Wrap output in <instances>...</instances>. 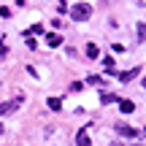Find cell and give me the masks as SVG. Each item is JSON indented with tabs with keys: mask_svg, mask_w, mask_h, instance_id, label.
Segmentation results:
<instances>
[{
	"mask_svg": "<svg viewBox=\"0 0 146 146\" xmlns=\"http://www.w3.org/2000/svg\"><path fill=\"white\" fill-rule=\"evenodd\" d=\"M70 16H73L76 22H87L89 16H92V5H89V3H76V5L70 8Z\"/></svg>",
	"mask_w": 146,
	"mask_h": 146,
	"instance_id": "6da1fadb",
	"label": "cell"
},
{
	"mask_svg": "<svg viewBox=\"0 0 146 146\" xmlns=\"http://www.w3.org/2000/svg\"><path fill=\"white\" fill-rule=\"evenodd\" d=\"M19 106H22V100H8V103H0V116H8V114H14V111H19Z\"/></svg>",
	"mask_w": 146,
	"mask_h": 146,
	"instance_id": "7a4b0ae2",
	"label": "cell"
},
{
	"mask_svg": "<svg viewBox=\"0 0 146 146\" xmlns=\"http://www.w3.org/2000/svg\"><path fill=\"white\" fill-rule=\"evenodd\" d=\"M116 133L125 135V138H138L141 135V130H138V127H130V125H116Z\"/></svg>",
	"mask_w": 146,
	"mask_h": 146,
	"instance_id": "3957f363",
	"label": "cell"
},
{
	"mask_svg": "<svg viewBox=\"0 0 146 146\" xmlns=\"http://www.w3.org/2000/svg\"><path fill=\"white\" fill-rule=\"evenodd\" d=\"M138 73H141L138 68H133V70H125V73H119V81H122V84H130L133 78H138Z\"/></svg>",
	"mask_w": 146,
	"mask_h": 146,
	"instance_id": "277c9868",
	"label": "cell"
},
{
	"mask_svg": "<svg viewBox=\"0 0 146 146\" xmlns=\"http://www.w3.org/2000/svg\"><path fill=\"white\" fill-rule=\"evenodd\" d=\"M119 111L122 114H133V111H135V103H133V100H119Z\"/></svg>",
	"mask_w": 146,
	"mask_h": 146,
	"instance_id": "5b68a950",
	"label": "cell"
},
{
	"mask_svg": "<svg viewBox=\"0 0 146 146\" xmlns=\"http://www.w3.org/2000/svg\"><path fill=\"white\" fill-rule=\"evenodd\" d=\"M46 43H49V46H60V43H62V35H60V33H49Z\"/></svg>",
	"mask_w": 146,
	"mask_h": 146,
	"instance_id": "8992f818",
	"label": "cell"
},
{
	"mask_svg": "<svg viewBox=\"0 0 146 146\" xmlns=\"http://www.w3.org/2000/svg\"><path fill=\"white\" fill-rule=\"evenodd\" d=\"M76 143H78V146H89V135H87V130H78Z\"/></svg>",
	"mask_w": 146,
	"mask_h": 146,
	"instance_id": "52a82bcc",
	"label": "cell"
},
{
	"mask_svg": "<svg viewBox=\"0 0 146 146\" xmlns=\"http://www.w3.org/2000/svg\"><path fill=\"white\" fill-rule=\"evenodd\" d=\"M46 103H49V108H52V111H60V108H62V100H60V98H49Z\"/></svg>",
	"mask_w": 146,
	"mask_h": 146,
	"instance_id": "ba28073f",
	"label": "cell"
},
{
	"mask_svg": "<svg viewBox=\"0 0 146 146\" xmlns=\"http://www.w3.org/2000/svg\"><path fill=\"white\" fill-rule=\"evenodd\" d=\"M87 57H89V60L98 57V46H95V43H89V46H87Z\"/></svg>",
	"mask_w": 146,
	"mask_h": 146,
	"instance_id": "9c48e42d",
	"label": "cell"
},
{
	"mask_svg": "<svg viewBox=\"0 0 146 146\" xmlns=\"http://www.w3.org/2000/svg\"><path fill=\"white\" fill-rule=\"evenodd\" d=\"M103 65H106V70H108V73H114V60H111V57H106Z\"/></svg>",
	"mask_w": 146,
	"mask_h": 146,
	"instance_id": "30bf717a",
	"label": "cell"
},
{
	"mask_svg": "<svg viewBox=\"0 0 146 146\" xmlns=\"http://www.w3.org/2000/svg\"><path fill=\"white\" fill-rule=\"evenodd\" d=\"M138 35H141V38H146V25H141V27H138Z\"/></svg>",
	"mask_w": 146,
	"mask_h": 146,
	"instance_id": "8fae6325",
	"label": "cell"
},
{
	"mask_svg": "<svg viewBox=\"0 0 146 146\" xmlns=\"http://www.w3.org/2000/svg\"><path fill=\"white\" fill-rule=\"evenodd\" d=\"M5 52H8V49H5L3 43H0V57H5Z\"/></svg>",
	"mask_w": 146,
	"mask_h": 146,
	"instance_id": "7c38bea8",
	"label": "cell"
},
{
	"mask_svg": "<svg viewBox=\"0 0 146 146\" xmlns=\"http://www.w3.org/2000/svg\"><path fill=\"white\" fill-rule=\"evenodd\" d=\"M141 84H143V87H146V78H143V81H141Z\"/></svg>",
	"mask_w": 146,
	"mask_h": 146,
	"instance_id": "4fadbf2b",
	"label": "cell"
}]
</instances>
